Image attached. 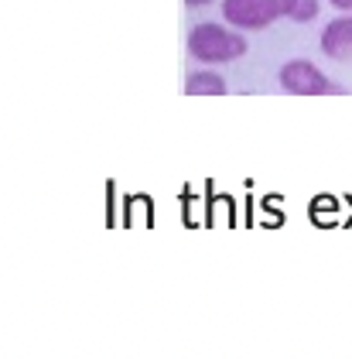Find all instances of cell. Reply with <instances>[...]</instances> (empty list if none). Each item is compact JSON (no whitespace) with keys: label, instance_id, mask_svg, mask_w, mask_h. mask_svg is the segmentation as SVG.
<instances>
[{"label":"cell","instance_id":"6da1fadb","mask_svg":"<svg viewBox=\"0 0 352 359\" xmlns=\"http://www.w3.org/2000/svg\"><path fill=\"white\" fill-rule=\"evenodd\" d=\"M189 55L195 62H212V65H222V62H236L240 55H246V38L236 34V31L222 28V25H195L189 34Z\"/></svg>","mask_w":352,"mask_h":359},{"label":"cell","instance_id":"7a4b0ae2","mask_svg":"<svg viewBox=\"0 0 352 359\" xmlns=\"http://www.w3.org/2000/svg\"><path fill=\"white\" fill-rule=\"evenodd\" d=\"M277 79H280V86H284L287 93H295V96H332V93H342V89L332 83L322 69H315L308 58L284 62L280 72H277Z\"/></svg>","mask_w":352,"mask_h":359},{"label":"cell","instance_id":"3957f363","mask_svg":"<svg viewBox=\"0 0 352 359\" xmlns=\"http://www.w3.org/2000/svg\"><path fill=\"white\" fill-rule=\"evenodd\" d=\"M222 18L229 28L260 31L280 18V7L277 0H222Z\"/></svg>","mask_w":352,"mask_h":359},{"label":"cell","instance_id":"277c9868","mask_svg":"<svg viewBox=\"0 0 352 359\" xmlns=\"http://www.w3.org/2000/svg\"><path fill=\"white\" fill-rule=\"evenodd\" d=\"M322 52L332 62L352 65V14H339L335 21L325 25V31H322Z\"/></svg>","mask_w":352,"mask_h":359},{"label":"cell","instance_id":"5b68a950","mask_svg":"<svg viewBox=\"0 0 352 359\" xmlns=\"http://www.w3.org/2000/svg\"><path fill=\"white\" fill-rule=\"evenodd\" d=\"M185 93L189 96H226L229 86H226V79L219 72L202 69V72H191L189 79H185Z\"/></svg>","mask_w":352,"mask_h":359},{"label":"cell","instance_id":"8992f818","mask_svg":"<svg viewBox=\"0 0 352 359\" xmlns=\"http://www.w3.org/2000/svg\"><path fill=\"white\" fill-rule=\"evenodd\" d=\"M277 7H280V18H287V21H315V14H318V0H277Z\"/></svg>","mask_w":352,"mask_h":359},{"label":"cell","instance_id":"52a82bcc","mask_svg":"<svg viewBox=\"0 0 352 359\" xmlns=\"http://www.w3.org/2000/svg\"><path fill=\"white\" fill-rule=\"evenodd\" d=\"M332 209H335V202L332 198H322L318 205H311V219H318V222H332Z\"/></svg>","mask_w":352,"mask_h":359},{"label":"cell","instance_id":"ba28073f","mask_svg":"<svg viewBox=\"0 0 352 359\" xmlns=\"http://www.w3.org/2000/svg\"><path fill=\"white\" fill-rule=\"evenodd\" d=\"M332 7H339V11H352V0H332Z\"/></svg>","mask_w":352,"mask_h":359},{"label":"cell","instance_id":"9c48e42d","mask_svg":"<svg viewBox=\"0 0 352 359\" xmlns=\"http://www.w3.org/2000/svg\"><path fill=\"white\" fill-rule=\"evenodd\" d=\"M185 4H189V7H205L209 0H185Z\"/></svg>","mask_w":352,"mask_h":359}]
</instances>
